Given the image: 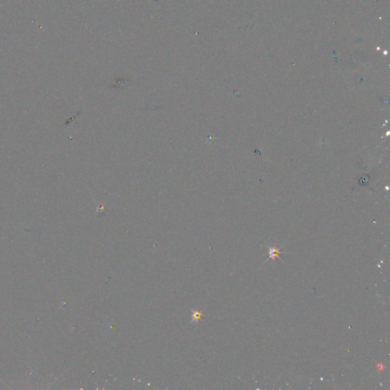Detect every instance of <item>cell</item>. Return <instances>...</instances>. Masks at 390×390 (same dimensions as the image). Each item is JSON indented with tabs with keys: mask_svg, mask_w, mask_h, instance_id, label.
<instances>
[{
	"mask_svg": "<svg viewBox=\"0 0 390 390\" xmlns=\"http://www.w3.org/2000/svg\"><path fill=\"white\" fill-rule=\"evenodd\" d=\"M268 253H269V257H268V259H273V260L274 261L276 258L280 259V257L279 255H280V254H283V253L284 252L280 251V248H277V247L274 246V247H272V248H269Z\"/></svg>",
	"mask_w": 390,
	"mask_h": 390,
	"instance_id": "cell-1",
	"label": "cell"
},
{
	"mask_svg": "<svg viewBox=\"0 0 390 390\" xmlns=\"http://www.w3.org/2000/svg\"><path fill=\"white\" fill-rule=\"evenodd\" d=\"M385 368V365H383L382 364H377V369L379 370V371H382L383 369Z\"/></svg>",
	"mask_w": 390,
	"mask_h": 390,
	"instance_id": "cell-2",
	"label": "cell"
}]
</instances>
